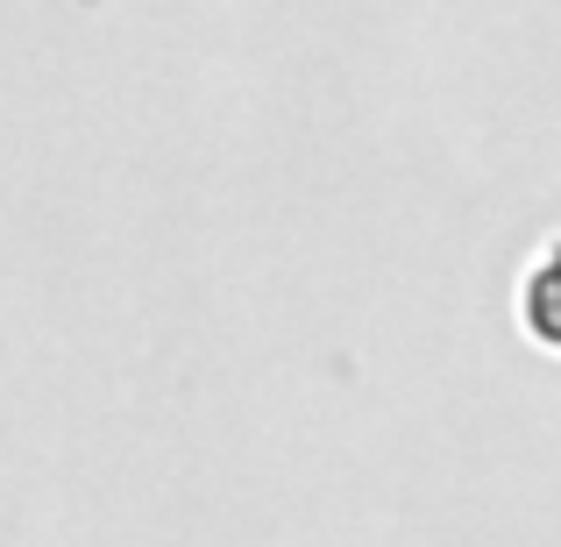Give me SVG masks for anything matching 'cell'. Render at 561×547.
I'll return each instance as SVG.
<instances>
[{
    "mask_svg": "<svg viewBox=\"0 0 561 547\" xmlns=\"http://www.w3.org/2000/svg\"><path fill=\"white\" fill-rule=\"evenodd\" d=\"M526 314H534V328L548 334V342H561V257L534 277V292H526Z\"/></svg>",
    "mask_w": 561,
    "mask_h": 547,
    "instance_id": "1",
    "label": "cell"
}]
</instances>
